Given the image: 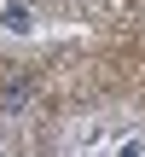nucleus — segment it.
Instances as JSON below:
<instances>
[{
  "label": "nucleus",
  "mask_w": 145,
  "mask_h": 157,
  "mask_svg": "<svg viewBox=\"0 0 145 157\" xmlns=\"http://www.w3.org/2000/svg\"><path fill=\"white\" fill-rule=\"evenodd\" d=\"M35 99V76H6V87H0V111H23Z\"/></svg>",
  "instance_id": "obj_1"
},
{
  "label": "nucleus",
  "mask_w": 145,
  "mask_h": 157,
  "mask_svg": "<svg viewBox=\"0 0 145 157\" xmlns=\"http://www.w3.org/2000/svg\"><path fill=\"white\" fill-rule=\"evenodd\" d=\"M0 23H6V29H17V35H23V29H29V12H23V6H6V12H0Z\"/></svg>",
  "instance_id": "obj_2"
}]
</instances>
